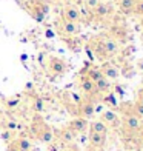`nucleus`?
<instances>
[{"label":"nucleus","instance_id":"f257e3e1","mask_svg":"<svg viewBox=\"0 0 143 151\" xmlns=\"http://www.w3.org/2000/svg\"><path fill=\"white\" fill-rule=\"evenodd\" d=\"M120 123L123 125L125 131L131 133V134H135L137 129L140 128V125H142V120H140V117H137V116L131 111V113H128V114L123 116V119L120 120Z\"/></svg>","mask_w":143,"mask_h":151},{"label":"nucleus","instance_id":"f03ea898","mask_svg":"<svg viewBox=\"0 0 143 151\" xmlns=\"http://www.w3.org/2000/svg\"><path fill=\"white\" fill-rule=\"evenodd\" d=\"M68 128H69L76 136H79V134H83L86 129L89 128V123H88V119H85V117H74L69 123H68Z\"/></svg>","mask_w":143,"mask_h":151},{"label":"nucleus","instance_id":"7ed1b4c3","mask_svg":"<svg viewBox=\"0 0 143 151\" xmlns=\"http://www.w3.org/2000/svg\"><path fill=\"white\" fill-rule=\"evenodd\" d=\"M60 31H62V34L66 36V37H74V36H77V34L80 32V26H79V23L63 20L62 25H60Z\"/></svg>","mask_w":143,"mask_h":151},{"label":"nucleus","instance_id":"20e7f679","mask_svg":"<svg viewBox=\"0 0 143 151\" xmlns=\"http://www.w3.org/2000/svg\"><path fill=\"white\" fill-rule=\"evenodd\" d=\"M66 70H68V66L62 59H59V57L49 59V71L52 74H63V73H66Z\"/></svg>","mask_w":143,"mask_h":151},{"label":"nucleus","instance_id":"39448f33","mask_svg":"<svg viewBox=\"0 0 143 151\" xmlns=\"http://www.w3.org/2000/svg\"><path fill=\"white\" fill-rule=\"evenodd\" d=\"M102 122H105L108 127H119L120 125V117L115 114L112 109H106L102 113Z\"/></svg>","mask_w":143,"mask_h":151},{"label":"nucleus","instance_id":"423d86ee","mask_svg":"<svg viewBox=\"0 0 143 151\" xmlns=\"http://www.w3.org/2000/svg\"><path fill=\"white\" fill-rule=\"evenodd\" d=\"M100 48H102V52H103L105 56H114V54L119 52V43L115 42L114 39L105 40L103 43H100Z\"/></svg>","mask_w":143,"mask_h":151},{"label":"nucleus","instance_id":"0eeeda50","mask_svg":"<svg viewBox=\"0 0 143 151\" xmlns=\"http://www.w3.org/2000/svg\"><path fill=\"white\" fill-rule=\"evenodd\" d=\"M89 145L95 150H103L106 145V134L89 133Z\"/></svg>","mask_w":143,"mask_h":151},{"label":"nucleus","instance_id":"6e6552de","mask_svg":"<svg viewBox=\"0 0 143 151\" xmlns=\"http://www.w3.org/2000/svg\"><path fill=\"white\" fill-rule=\"evenodd\" d=\"M54 131L49 128V127H43V128H40L39 129V133H37V139L45 143V145H49V143L54 142Z\"/></svg>","mask_w":143,"mask_h":151},{"label":"nucleus","instance_id":"1a4fd4ad","mask_svg":"<svg viewBox=\"0 0 143 151\" xmlns=\"http://www.w3.org/2000/svg\"><path fill=\"white\" fill-rule=\"evenodd\" d=\"M79 111H80V117H85V119L92 117L94 113H95V105H94V102H92V100H85V102H82Z\"/></svg>","mask_w":143,"mask_h":151},{"label":"nucleus","instance_id":"9d476101","mask_svg":"<svg viewBox=\"0 0 143 151\" xmlns=\"http://www.w3.org/2000/svg\"><path fill=\"white\" fill-rule=\"evenodd\" d=\"M100 70H102V74H103L108 80H115V79H117L119 76H120L119 68L114 66L112 63H105L103 66L100 68Z\"/></svg>","mask_w":143,"mask_h":151},{"label":"nucleus","instance_id":"9b49d317","mask_svg":"<svg viewBox=\"0 0 143 151\" xmlns=\"http://www.w3.org/2000/svg\"><path fill=\"white\" fill-rule=\"evenodd\" d=\"M63 16H65V20L68 22H74V23H79L80 22V11L76 8V6H66L65 11H63Z\"/></svg>","mask_w":143,"mask_h":151},{"label":"nucleus","instance_id":"f8f14e48","mask_svg":"<svg viewBox=\"0 0 143 151\" xmlns=\"http://www.w3.org/2000/svg\"><path fill=\"white\" fill-rule=\"evenodd\" d=\"M80 88H82V91H83L85 94H89V96L97 93V90H95V83L91 79H88L86 76H83V77L80 79Z\"/></svg>","mask_w":143,"mask_h":151},{"label":"nucleus","instance_id":"ddd939ff","mask_svg":"<svg viewBox=\"0 0 143 151\" xmlns=\"http://www.w3.org/2000/svg\"><path fill=\"white\" fill-rule=\"evenodd\" d=\"M16 147L19 148V151H32V140L28 136H20L14 140Z\"/></svg>","mask_w":143,"mask_h":151},{"label":"nucleus","instance_id":"4468645a","mask_svg":"<svg viewBox=\"0 0 143 151\" xmlns=\"http://www.w3.org/2000/svg\"><path fill=\"white\" fill-rule=\"evenodd\" d=\"M59 137H60V140H62L65 145H72L74 139H76V134H74L71 129L66 127V128H62V129H60Z\"/></svg>","mask_w":143,"mask_h":151},{"label":"nucleus","instance_id":"2eb2a0df","mask_svg":"<svg viewBox=\"0 0 143 151\" xmlns=\"http://www.w3.org/2000/svg\"><path fill=\"white\" fill-rule=\"evenodd\" d=\"M95 83V90H97V93H108L111 88V80H108L105 76L103 77H100L97 82H94Z\"/></svg>","mask_w":143,"mask_h":151},{"label":"nucleus","instance_id":"dca6fc26","mask_svg":"<svg viewBox=\"0 0 143 151\" xmlns=\"http://www.w3.org/2000/svg\"><path fill=\"white\" fill-rule=\"evenodd\" d=\"M91 133H99V134H108V127L105 122H102V120H94L91 123Z\"/></svg>","mask_w":143,"mask_h":151},{"label":"nucleus","instance_id":"f3484780","mask_svg":"<svg viewBox=\"0 0 143 151\" xmlns=\"http://www.w3.org/2000/svg\"><path fill=\"white\" fill-rule=\"evenodd\" d=\"M134 6H135V0H119V8L126 14L134 11Z\"/></svg>","mask_w":143,"mask_h":151},{"label":"nucleus","instance_id":"a211bd4d","mask_svg":"<svg viewBox=\"0 0 143 151\" xmlns=\"http://www.w3.org/2000/svg\"><path fill=\"white\" fill-rule=\"evenodd\" d=\"M86 77L88 79H91L92 82H97L100 77H103V74H102V70L100 68H89V70L86 71Z\"/></svg>","mask_w":143,"mask_h":151},{"label":"nucleus","instance_id":"6ab92c4d","mask_svg":"<svg viewBox=\"0 0 143 151\" xmlns=\"http://www.w3.org/2000/svg\"><path fill=\"white\" fill-rule=\"evenodd\" d=\"M92 11L95 12V16H97V17H106L108 14H109V8H108L105 3H99Z\"/></svg>","mask_w":143,"mask_h":151},{"label":"nucleus","instance_id":"aec40b11","mask_svg":"<svg viewBox=\"0 0 143 151\" xmlns=\"http://www.w3.org/2000/svg\"><path fill=\"white\" fill-rule=\"evenodd\" d=\"M132 113L137 117H143V97H139L137 102L132 105Z\"/></svg>","mask_w":143,"mask_h":151},{"label":"nucleus","instance_id":"412c9836","mask_svg":"<svg viewBox=\"0 0 143 151\" xmlns=\"http://www.w3.org/2000/svg\"><path fill=\"white\" fill-rule=\"evenodd\" d=\"M32 109H34L36 113H42L43 109H45V102H43V99H40V97H36V99H34Z\"/></svg>","mask_w":143,"mask_h":151},{"label":"nucleus","instance_id":"4be33fe9","mask_svg":"<svg viewBox=\"0 0 143 151\" xmlns=\"http://www.w3.org/2000/svg\"><path fill=\"white\" fill-rule=\"evenodd\" d=\"M0 137H2V140H5L6 143L14 142V134H12V131H8V129H3L2 134H0Z\"/></svg>","mask_w":143,"mask_h":151},{"label":"nucleus","instance_id":"5701e85b","mask_svg":"<svg viewBox=\"0 0 143 151\" xmlns=\"http://www.w3.org/2000/svg\"><path fill=\"white\" fill-rule=\"evenodd\" d=\"M5 129H8V131H17L19 129V123L16 120H6L5 122Z\"/></svg>","mask_w":143,"mask_h":151},{"label":"nucleus","instance_id":"b1692460","mask_svg":"<svg viewBox=\"0 0 143 151\" xmlns=\"http://www.w3.org/2000/svg\"><path fill=\"white\" fill-rule=\"evenodd\" d=\"M103 100L106 102L108 105H111V106H115V105H117V100H115V96H114V94H108Z\"/></svg>","mask_w":143,"mask_h":151},{"label":"nucleus","instance_id":"393cba45","mask_svg":"<svg viewBox=\"0 0 143 151\" xmlns=\"http://www.w3.org/2000/svg\"><path fill=\"white\" fill-rule=\"evenodd\" d=\"M134 12H135V14H139V16H143V2H135Z\"/></svg>","mask_w":143,"mask_h":151},{"label":"nucleus","instance_id":"a878e982","mask_svg":"<svg viewBox=\"0 0 143 151\" xmlns=\"http://www.w3.org/2000/svg\"><path fill=\"white\" fill-rule=\"evenodd\" d=\"M99 3H100V0H85V5H86L89 9H94Z\"/></svg>","mask_w":143,"mask_h":151},{"label":"nucleus","instance_id":"bb28decb","mask_svg":"<svg viewBox=\"0 0 143 151\" xmlns=\"http://www.w3.org/2000/svg\"><path fill=\"white\" fill-rule=\"evenodd\" d=\"M17 105H19V99L17 97H12L9 100H6V106L8 108H16Z\"/></svg>","mask_w":143,"mask_h":151},{"label":"nucleus","instance_id":"cd10ccee","mask_svg":"<svg viewBox=\"0 0 143 151\" xmlns=\"http://www.w3.org/2000/svg\"><path fill=\"white\" fill-rule=\"evenodd\" d=\"M6 151H19V148L16 147L14 142H11V143H8V147H6Z\"/></svg>","mask_w":143,"mask_h":151},{"label":"nucleus","instance_id":"c85d7f7f","mask_svg":"<svg viewBox=\"0 0 143 151\" xmlns=\"http://www.w3.org/2000/svg\"><path fill=\"white\" fill-rule=\"evenodd\" d=\"M135 134H137L139 136V139L143 142V123H142V125H140V128L137 129V133H135Z\"/></svg>","mask_w":143,"mask_h":151},{"label":"nucleus","instance_id":"c756f323","mask_svg":"<svg viewBox=\"0 0 143 151\" xmlns=\"http://www.w3.org/2000/svg\"><path fill=\"white\" fill-rule=\"evenodd\" d=\"M65 151H79V150L74 147V145H68V147L65 148Z\"/></svg>","mask_w":143,"mask_h":151},{"label":"nucleus","instance_id":"7c9ffc66","mask_svg":"<svg viewBox=\"0 0 143 151\" xmlns=\"http://www.w3.org/2000/svg\"><path fill=\"white\" fill-rule=\"evenodd\" d=\"M46 37H48V39L54 37V31H51V29H46Z\"/></svg>","mask_w":143,"mask_h":151},{"label":"nucleus","instance_id":"2f4dec72","mask_svg":"<svg viewBox=\"0 0 143 151\" xmlns=\"http://www.w3.org/2000/svg\"><path fill=\"white\" fill-rule=\"evenodd\" d=\"M135 2H143V0H135Z\"/></svg>","mask_w":143,"mask_h":151},{"label":"nucleus","instance_id":"473e14b6","mask_svg":"<svg viewBox=\"0 0 143 151\" xmlns=\"http://www.w3.org/2000/svg\"><path fill=\"white\" fill-rule=\"evenodd\" d=\"M97 151H103V150H97Z\"/></svg>","mask_w":143,"mask_h":151}]
</instances>
